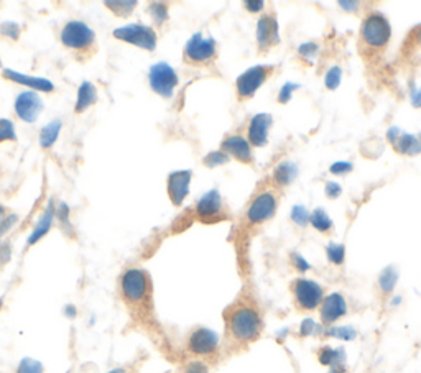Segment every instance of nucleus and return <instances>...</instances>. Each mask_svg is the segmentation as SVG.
Returning a JSON list of instances; mask_svg holds the SVG:
<instances>
[{
	"label": "nucleus",
	"mask_w": 421,
	"mask_h": 373,
	"mask_svg": "<svg viewBox=\"0 0 421 373\" xmlns=\"http://www.w3.org/2000/svg\"><path fill=\"white\" fill-rule=\"evenodd\" d=\"M318 360L321 365L324 367H338L346 363V353L344 349H333V347H323L318 352Z\"/></svg>",
	"instance_id": "23"
},
{
	"label": "nucleus",
	"mask_w": 421,
	"mask_h": 373,
	"mask_svg": "<svg viewBox=\"0 0 421 373\" xmlns=\"http://www.w3.org/2000/svg\"><path fill=\"white\" fill-rule=\"evenodd\" d=\"M226 334L229 341L247 346L257 341L262 334V316L254 304L237 303L226 311Z\"/></svg>",
	"instance_id": "1"
},
{
	"label": "nucleus",
	"mask_w": 421,
	"mask_h": 373,
	"mask_svg": "<svg viewBox=\"0 0 421 373\" xmlns=\"http://www.w3.org/2000/svg\"><path fill=\"white\" fill-rule=\"evenodd\" d=\"M394 146L403 155H418L421 152V141L408 134H400Z\"/></svg>",
	"instance_id": "24"
},
{
	"label": "nucleus",
	"mask_w": 421,
	"mask_h": 373,
	"mask_svg": "<svg viewBox=\"0 0 421 373\" xmlns=\"http://www.w3.org/2000/svg\"><path fill=\"white\" fill-rule=\"evenodd\" d=\"M326 335L340 339V341H354L357 337V330L351 328V325H336V328H329L326 330Z\"/></svg>",
	"instance_id": "28"
},
{
	"label": "nucleus",
	"mask_w": 421,
	"mask_h": 373,
	"mask_svg": "<svg viewBox=\"0 0 421 373\" xmlns=\"http://www.w3.org/2000/svg\"><path fill=\"white\" fill-rule=\"evenodd\" d=\"M291 260H293V265H295V268H296L298 272L305 273V272H308L310 268H311L310 263L306 262V260L303 258L300 253H293V255H291Z\"/></svg>",
	"instance_id": "39"
},
{
	"label": "nucleus",
	"mask_w": 421,
	"mask_h": 373,
	"mask_svg": "<svg viewBox=\"0 0 421 373\" xmlns=\"http://www.w3.org/2000/svg\"><path fill=\"white\" fill-rule=\"evenodd\" d=\"M310 222L313 224V227L319 232H328L333 227V220L329 219V216L326 214L323 209H316L313 214L310 216Z\"/></svg>",
	"instance_id": "27"
},
{
	"label": "nucleus",
	"mask_w": 421,
	"mask_h": 373,
	"mask_svg": "<svg viewBox=\"0 0 421 373\" xmlns=\"http://www.w3.org/2000/svg\"><path fill=\"white\" fill-rule=\"evenodd\" d=\"M216 56V41L205 38L201 33L193 35L184 46V61L188 64H205Z\"/></svg>",
	"instance_id": "9"
},
{
	"label": "nucleus",
	"mask_w": 421,
	"mask_h": 373,
	"mask_svg": "<svg viewBox=\"0 0 421 373\" xmlns=\"http://www.w3.org/2000/svg\"><path fill=\"white\" fill-rule=\"evenodd\" d=\"M109 373H127L124 368H113V370H111Z\"/></svg>",
	"instance_id": "53"
},
{
	"label": "nucleus",
	"mask_w": 421,
	"mask_h": 373,
	"mask_svg": "<svg viewBox=\"0 0 421 373\" xmlns=\"http://www.w3.org/2000/svg\"><path fill=\"white\" fill-rule=\"evenodd\" d=\"M326 253H328L329 262L334 263V265H343L344 258H346V248L340 244H329L328 248H326Z\"/></svg>",
	"instance_id": "30"
},
{
	"label": "nucleus",
	"mask_w": 421,
	"mask_h": 373,
	"mask_svg": "<svg viewBox=\"0 0 421 373\" xmlns=\"http://www.w3.org/2000/svg\"><path fill=\"white\" fill-rule=\"evenodd\" d=\"M15 220H17V216H8V217H6V219H4L2 224H0V235L6 234L7 230L11 229V225H12Z\"/></svg>",
	"instance_id": "45"
},
{
	"label": "nucleus",
	"mask_w": 421,
	"mask_h": 373,
	"mask_svg": "<svg viewBox=\"0 0 421 373\" xmlns=\"http://www.w3.org/2000/svg\"><path fill=\"white\" fill-rule=\"evenodd\" d=\"M53 219H55V207L50 206L48 209L41 214L40 219H38L35 227H33L30 237H28V245H35L36 242H40V240L50 232Z\"/></svg>",
	"instance_id": "21"
},
{
	"label": "nucleus",
	"mask_w": 421,
	"mask_h": 373,
	"mask_svg": "<svg viewBox=\"0 0 421 373\" xmlns=\"http://www.w3.org/2000/svg\"><path fill=\"white\" fill-rule=\"evenodd\" d=\"M150 13H151V18H153L155 23H158V25H162L163 22L168 20V8L165 3H160V2L151 3Z\"/></svg>",
	"instance_id": "33"
},
{
	"label": "nucleus",
	"mask_w": 421,
	"mask_h": 373,
	"mask_svg": "<svg viewBox=\"0 0 421 373\" xmlns=\"http://www.w3.org/2000/svg\"><path fill=\"white\" fill-rule=\"evenodd\" d=\"M97 99H99V94H97L96 84H92L91 81L81 83V86L78 89V97H76L74 112L76 114H83L84 111H88L89 107L97 102Z\"/></svg>",
	"instance_id": "20"
},
{
	"label": "nucleus",
	"mask_w": 421,
	"mask_h": 373,
	"mask_svg": "<svg viewBox=\"0 0 421 373\" xmlns=\"http://www.w3.org/2000/svg\"><path fill=\"white\" fill-rule=\"evenodd\" d=\"M400 134H401V132H400L399 127H392V129L389 130V140H390L392 145L395 143L396 139H399V136H400Z\"/></svg>",
	"instance_id": "47"
},
{
	"label": "nucleus",
	"mask_w": 421,
	"mask_h": 373,
	"mask_svg": "<svg viewBox=\"0 0 421 373\" xmlns=\"http://www.w3.org/2000/svg\"><path fill=\"white\" fill-rule=\"evenodd\" d=\"M17 373H43V365L35 358H22V362L18 363Z\"/></svg>",
	"instance_id": "32"
},
{
	"label": "nucleus",
	"mask_w": 421,
	"mask_h": 373,
	"mask_svg": "<svg viewBox=\"0 0 421 373\" xmlns=\"http://www.w3.org/2000/svg\"><path fill=\"white\" fill-rule=\"evenodd\" d=\"M222 153L230 155L235 160H239L240 163H252V150H250V143L244 136L240 135H233L227 136V139L222 141Z\"/></svg>",
	"instance_id": "16"
},
{
	"label": "nucleus",
	"mask_w": 421,
	"mask_h": 373,
	"mask_svg": "<svg viewBox=\"0 0 421 373\" xmlns=\"http://www.w3.org/2000/svg\"><path fill=\"white\" fill-rule=\"evenodd\" d=\"M411 36H413L416 43H420V45H421V27L416 28V30H415L413 33H411Z\"/></svg>",
	"instance_id": "51"
},
{
	"label": "nucleus",
	"mask_w": 421,
	"mask_h": 373,
	"mask_svg": "<svg viewBox=\"0 0 421 373\" xmlns=\"http://www.w3.org/2000/svg\"><path fill=\"white\" fill-rule=\"evenodd\" d=\"M64 314L68 316V318H76V309H74V306H66V309H64Z\"/></svg>",
	"instance_id": "50"
},
{
	"label": "nucleus",
	"mask_w": 421,
	"mask_h": 373,
	"mask_svg": "<svg viewBox=\"0 0 421 373\" xmlns=\"http://www.w3.org/2000/svg\"><path fill=\"white\" fill-rule=\"evenodd\" d=\"M104 6H106L112 13H116V15L127 17L134 12V8L137 7V2H112V0H107V2H104Z\"/></svg>",
	"instance_id": "29"
},
{
	"label": "nucleus",
	"mask_w": 421,
	"mask_h": 373,
	"mask_svg": "<svg viewBox=\"0 0 421 373\" xmlns=\"http://www.w3.org/2000/svg\"><path fill=\"white\" fill-rule=\"evenodd\" d=\"M0 306H2V300H0Z\"/></svg>",
	"instance_id": "55"
},
{
	"label": "nucleus",
	"mask_w": 421,
	"mask_h": 373,
	"mask_svg": "<svg viewBox=\"0 0 421 373\" xmlns=\"http://www.w3.org/2000/svg\"><path fill=\"white\" fill-rule=\"evenodd\" d=\"M60 40L71 51H88L96 45V31L81 20H71L61 28Z\"/></svg>",
	"instance_id": "3"
},
{
	"label": "nucleus",
	"mask_w": 421,
	"mask_h": 373,
	"mask_svg": "<svg viewBox=\"0 0 421 373\" xmlns=\"http://www.w3.org/2000/svg\"><path fill=\"white\" fill-rule=\"evenodd\" d=\"M45 104L43 99L40 97V94L35 91H23L17 96L13 108H15V114L20 120L27 122V124H33L36 122L40 112L43 111Z\"/></svg>",
	"instance_id": "12"
},
{
	"label": "nucleus",
	"mask_w": 421,
	"mask_h": 373,
	"mask_svg": "<svg viewBox=\"0 0 421 373\" xmlns=\"http://www.w3.org/2000/svg\"><path fill=\"white\" fill-rule=\"evenodd\" d=\"M4 219H6V209H4V206H0V224H2Z\"/></svg>",
	"instance_id": "52"
},
{
	"label": "nucleus",
	"mask_w": 421,
	"mask_h": 373,
	"mask_svg": "<svg viewBox=\"0 0 421 373\" xmlns=\"http://www.w3.org/2000/svg\"><path fill=\"white\" fill-rule=\"evenodd\" d=\"M120 293L125 303L130 306L144 304L150 300L151 281L149 273L140 268H130L120 278Z\"/></svg>",
	"instance_id": "2"
},
{
	"label": "nucleus",
	"mask_w": 421,
	"mask_h": 373,
	"mask_svg": "<svg viewBox=\"0 0 421 373\" xmlns=\"http://www.w3.org/2000/svg\"><path fill=\"white\" fill-rule=\"evenodd\" d=\"M183 373H209V368L205 362L201 360H193L188 362L183 368Z\"/></svg>",
	"instance_id": "38"
},
{
	"label": "nucleus",
	"mask_w": 421,
	"mask_h": 373,
	"mask_svg": "<svg viewBox=\"0 0 421 373\" xmlns=\"http://www.w3.org/2000/svg\"><path fill=\"white\" fill-rule=\"evenodd\" d=\"M326 195H328V197H331V199L338 197L340 195L339 184H336L334 181H329L328 184H326Z\"/></svg>",
	"instance_id": "44"
},
{
	"label": "nucleus",
	"mask_w": 421,
	"mask_h": 373,
	"mask_svg": "<svg viewBox=\"0 0 421 373\" xmlns=\"http://www.w3.org/2000/svg\"><path fill=\"white\" fill-rule=\"evenodd\" d=\"M396 280H399V273H396L394 268H385V270L380 273V276H378V286H380L382 293H384V295H390L396 285Z\"/></svg>",
	"instance_id": "26"
},
{
	"label": "nucleus",
	"mask_w": 421,
	"mask_h": 373,
	"mask_svg": "<svg viewBox=\"0 0 421 373\" xmlns=\"http://www.w3.org/2000/svg\"><path fill=\"white\" fill-rule=\"evenodd\" d=\"M316 330V324L313 319H305L301 323V328H300V335H303V337H308V335H311Z\"/></svg>",
	"instance_id": "42"
},
{
	"label": "nucleus",
	"mask_w": 421,
	"mask_h": 373,
	"mask_svg": "<svg viewBox=\"0 0 421 373\" xmlns=\"http://www.w3.org/2000/svg\"><path fill=\"white\" fill-rule=\"evenodd\" d=\"M0 33H2L6 38L18 40V36H20V27L13 22H6L2 23V27H0Z\"/></svg>",
	"instance_id": "36"
},
{
	"label": "nucleus",
	"mask_w": 421,
	"mask_h": 373,
	"mask_svg": "<svg viewBox=\"0 0 421 373\" xmlns=\"http://www.w3.org/2000/svg\"><path fill=\"white\" fill-rule=\"evenodd\" d=\"M61 120H51L50 124H46L43 129L40 130V134H38V141H40V146L43 150L51 148L56 143V140H58L60 132H61Z\"/></svg>",
	"instance_id": "22"
},
{
	"label": "nucleus",
	"mask_w": 421,
	"mask_h": 373,
	"mask_svg": "<svg viewBox=\"0 0 421 373\" xmlns=\"http://www.w3.org/2000/svg\"><path fill=\"white\" fill-rule=\"evenodd\" d=\"M257 43L262 50L272 48L278 43V23L275 18L265 15L257 23Z\"/></svg>",
	"instance_id": "17"
},
{
	"label": "nucleus",
	"mask_w": 421,
	"mask_h": 373,
	"mask_svg": "<svg viewBox=\"0 0 421 373\" xmlns=\"http://www.w3.org/2000/svg\"><path fill=\"white\" fill-rule=\"evenodd\" d=\"M295 303L301 311H313L318 308L324 297L323 286L308 278H300L291 283Z\"/></svg>",
	"instance_id": "7"
},
{
	"label": "nucleus",
	"mask_w": 421,
	"mask_h": 373,
	"mask_svg": "<svg viewBox=\"0 0 421 373\" xmlns=\"http://www.w3.org/2000/svg\"><path fill=\"white\" fill-rule=\"evenodd\" d=\"M17 134H15V125L12 120L8 119H0V143L4 141H15Z\"/></svg>",
	"instance_id": "31"
},
{
	"label": "nucleus",
	"mask_w": 421,
	"mask_h": 373,
	"mask_svg": "<svg viewBox=\"0 0 421 373\" xmlns=\"http://www.w3.org/2000/svg\"><path fill=\"white\" fill-rule=\"evenodd\" d=\"M347 314V303L346 297H344L340 293H333V295L323 297L319 304V316H321V323L326 325H331L334 323H338L340 318Z\"/></svg>",
	"instance_id": "13"
},
{
	"label": "nucleus",
	"mask_w": 421,
	"mask_h": 373,
	"mask_svg": "<svg viewBox=\"0 0 421 373\" xmlns=\"http://www.w3.org/2000/svg\"><path fill=\"white\" fill-rule=\"evenodd\" d=\"M273 68L272 66H254L245 71L244 74H240L237 79V97L240 101H245V99H250L255 92L262 87V84L267 81V78L272 74Z\"/></svg>",
	"instance_id": "8"
},
{
	"label": "nucleus",
	"mask_w": 421,
	"mask_h": 373,
	"mask_svg": "<svg viewBox=\"0 0 421 373\" xmlns=\"http://www.w3.org/2000/svg\"><path fill=\"white\" fill-rule=\"evenodd\" d=\"M149 83L151 91L157 92L158 96H162L165 99H172L174 87L178 86L179 79L177 71H174L172 66L165 63V61H160V63L153 64L150 68Z\"/></svg>",
	"instance_id": "6"
},
{
	"label": "nucleus",
	"mask_w": 421,
	"mask_h": 373,
	"mask_svg": "<svg viewBox=\"0 0 421 373\" xmlns=\"http://www.w3.org/2000/svg\"><path fill=\"white\" fill-rule=\"evenodd\" d=\"M244 7L247 8L249 12H258V10H262L263 8V2H244Z\"/></svg>",
	"instance_id": "46"
},
{
	"label": "nucleus",
	"mask_w": 421,
	"mask_h": 373,
	"mask_svg": "<svg viewBox=\"0 0 421 373\" xmlns=\"http://www.w3.org/2000/svg\"><path fill=\"white\" fill-rule=\"evenodd\" d=\"M112 35L113 38L135 45L142 50L153 51L157 48V33L151 27L142 25V23H130V25L116 28Z\"/></svg>",
	"instance_id": "5"
},
{
	"label": "nucleus",
	"mask_w": 421,
	"mask_h": 373,
	"mask_svg": "<svg viewBox=\"0 0 421 373\" xmlns=\"http://www.w3.org/2000/svg\"><path fill=\"white\" fill-rule=\"evenodd\" d=\"M4 78L8 81L22 84V86L30 87V91H40V92H53L55 84L50 79L45 78H36V76H28V74H22L18 71L13 69H4Z\"/></svg>",
	"instance_id": "15"
},
{
	"label": "nucleus",
	"mask_w": 421,
	"mask_h": 373,
	"mask_svg": "<svg viewBox=\"0 0 421 373\" xmlns=\"http://www.w3.org/2000/svg\"><path fill=\"white\" fill-rule=\"evenodd\" d=\"M340 78H343V69H340L339 66H334V68H331L328 74H326V86H328V89H336L340 84Z\"/></svg>",
	"instance_id": "34"
},
{
	"label": "nucleus",
	"mask_w": 421,
	"mask_h": 373,
	"mask_svg": "<svg viewBox=\"0 0 421 373\" xmlns=\"http://www.w3.org/2000/svg\"><path fill=\"white\" fill-rule=\"evenodd\" d=\"M227 162H229V157H227L226 153L222 152H212L207 155V157L205 158V163L207 164L209 168H214V167H221V164H226Z\"/></svg>",
	"instance_id": "37"
},
{
	"label": "nucleus",
	"mask_w": 421,
	"mask_h": 373,
	"mask_svg": "<svg viewBox=\"0 0 421 373\" xmlns=\"http://www.w3.org/2000/svg\"><path fill=\"white\" fill-rule=\"evenodd\" d=\"M298 169L293 163H280L273 173V181H275L278 186H287L290 184L293 179L296 178Z\"/></svg>",
	"instance_id": "25"
},
{
	"label": "nucleus",
	"mask_w": 421,
	"mask_h": 373,
	"mask_svg": "<svg viewBox=\"0 0 421 373\" xmlns=\"http://www.w3.org/2000/svg\"><path fill=\"white\" fill-rule=\"evenodd\" d=\"M392 28L389 20L380 13H372L364 20L361 36L364 45L371 50H380L390 41Z\"/></svg>",
	"instance_id": "4"
},
{
	"label": "nucleus",
	"mask_w": 421,
	"mask_h": 373,
	"mask_svg": "<svg viewBox=\"0 0 421 373\" xmlns=\"http://www.w3.org/2000/svg\"><path fill=\"white\" fill-rule=\"evenodd\" d=\"M272 115L258 114L249 124V141L254 146H263L267 143L268 130L272 127Z\"/></svg>",
	"instance_id": "19"
},
{
	"label": "nucleus",
	"mask_w": 421,
	"mask_h": 373,
	"mask_svg": "<svg viewBox=\"0 0 421 373\" xmlns=\"http://www.w3.org/2000/svg\"><path fill=\"white\" fill-rule=\"evenodd\" d=\"M291 219L296 225H301V227H305V225L310 222V214H308V211H306L303 206H295V207H293V211H291Z\"/></svg>",
	"instance_id": "35"
},
{
	"label": "nucleus",
	"mask_w": 421,
	"mask_h": 373,
	"mask_svg": "<svg viewBox=\"0 0 421 373\" xmlns=\"http://www.w3.org/2000/svg\"><path fill=\"white\" fill-rule=\"evenodd\" d=\"M0 68H2V61H0Z\"/></svg>",
	"instance_id": "54"
},
{
	"label": "nucleus",
	"mask_w": 421,
	"mask_h": 373,
	"mask_svg": "<svg viewBox=\"0 0 421 373\" xmlns=\"http://www.w3.org/2000/svg\"><path fill=\"white\" fill-rule=\"evenodd\" d=\"M217 347H219V335L212 329L198 328L189 334L188 351L195 356L209 357L217 352Z\"/></svg>",
	"instance_id": "11"
},
{
	"label": "nucleus",
	"mask_w": 421,
	"mask_h": 373,
	"mask_svg": "<svg viewBox=\"0 0 421 373\" xmlns=\"http://www.w3.org/2000/svg\"><path fill=\"white\" fill-rule=\"evenodd\" d=\"M277 196L273 195V192H260V195L254 197L252 202H250L247 207V214H245V217H247L249 224L258 225L267 222L268 219H272L277 212Z\"/></svg>",
	"instance_id": "10"
},
{
	"label": "nucleus",
	"mask_w": 421,
	"mask_h": 373,
	"mask_svg": "<svg viewBox=\"0 0 421 373\" xmlns=\"http://www.w3.org/2000/svg\"><path fill=\"white\" fill-rule=\"evenodd\" d=\"M411 101H413L415 107H421V89H415L411 94Z\"/></svg>",
	"instance_id": "48"
},
{
	"label": "nucleus",
	"mask_w": 421,
	"mask_h": 373,
	"mask_svg": "<svg viewBox=\"0 0 421 373\" xmlns=\"http://www.w3.org/2000/svg\"><path fill=\"white\" fill-rule=\"evenodd\" d=\"M349 171H352V163L339 162V163H334L333 167H331V173L333 174H346Z\"/></svg>",
	"instance_id": "43"
},
{
	"label": "nucleus",
	"mask_w": 421,
	"mask_h": 373,
	"mask_svg": "<svg viewBox=\"0 0 421 373\" xmlns=\"http://www.w3.org/2000/svg\"><path fill=\"white\" fill-rule=\"evenodd\" d=\"M328 373H346V365H338V367H331Z\"/></svg>",
	"instance_id": "49"
},
{
	"label": "nucleus",
	"mask_w": 421,
	"mask_h": 373,
	"mask_svg": "<svg viewBox=\"0 0 421 373\" xmlns=\"http://www.w3.org/2000/svg\"><path fill=\"white\" fill-rule=\"evenodd\" d=\"M298 51H300V55L305 56L306 59H310V58H313V56L316 55V51H318V45H316V43H303Z\"/></svg>",
	"instance_id": "41"
},
{
	"label": "nucleus",
	"mask_w": 421,
	"mask_h": 373,
	"mask_svg": "<svg viewBox=\"0 0 421 373\" xmlns=\"http://www.w3.org/2000/svg\"><path fill=\"white\" fill-rule=\"evenodd\" d=\"M298 86L296 84H291V83H288V84H285V86L282 87V91H280V94H278V102H282V104H285V102H288L291 99V94H293V91H295Z\"/></svg>",
	"instance_id": "40"
},
{
	"label": "nucleus",
	"mask_w": 421,
	"mask_h": 373,
	"mask_svg": "<svg viewBox=\"0 0 421 373\" xmlns=\"http://www.w3.org/2000/svg\"><path fill=\"white\" fill-rule=\"evenodd\" d=\"M221 211H222V199L219 191L216 190L206 192L196 204V216L200 217L201 220H206V222L211 219H216Z\"/></svg>",
	"instance_id": "18"
},
{
	"label": "nucleus",
	"mask_w": 421,
	"mask_h": 373,
	"mask_svg": "<svg viewBox=\"0 0 421 373\" xmlns=\"http://www.w3.org/2000/svg\"><path fill=\"white\" fill-rule=\"evenodd\" d=\"M191 171H174L168 176V196L174 206H181L189 192Z\"/></svg>",
	"instance_id": "14"
}]
</instances>
